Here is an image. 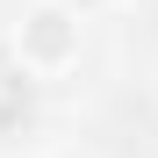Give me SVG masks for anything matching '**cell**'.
<instances>
[{
  "label": "cell",
  "instance_id": "2",
  "mask_svg": "<svg viewBox=\"0 0 158 158\" xmlns=\"http://www.w3.org/2000/svg\"><path fill=\"white\" fill-rule=\"evenodd\" d=\"M43 158H94V151H79V144H50Z\"/></svg>",
  "mask_w": 158,
  "mask_h": 158
},
{
  "label": "cell",
  "instance_id": "1",
  "mask_svg": "<svg viewBox=\"0 0 158 158\" xmlns=\"http://www.w3.org/2000/svg\"><path fill=\"white\" fill-rule=\"evenodd\" d=\"M15 65L29 79H65L79 58H86V15L72 0H29L15 15Z\"/></svg>",
  "mask_w": 158,
  "mask_h": 158
}]
</instances>
